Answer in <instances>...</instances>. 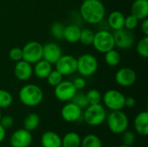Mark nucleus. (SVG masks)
<instances>
[{
  "label": "nucleus",
  "instance_id": "5701e85b",
  "mask_svg": "<svg viewBox=\"0 0 148 147\" xmlns=\"http://www.w3.org/2000/svg\"><path fill=\"white\" fill-rule=\"evenodd\" d=\"M82 139L77 133H67L62 138V147H80Z\"/></svg>",
  "mask_w": 148,
  "mask_h": 147
},
{
  "label": "nucleus",
  "instance_id": "dca6fc26",
  "mask_svg": "<svg viewBox=\"0 0 148 147\" xmlns=\"http://www.w3.org/2000/svg\"><path fill=\"white\" fill-rule=\"evenodd\" d=\"M14 75L19 81H29L33 75L32 64L27 62L24 60H21L16 62L14 67Z\"/></svg>",
  "mask_w": 148,
  "mask_h": 147
},
{
  "label": "nucleus",
  "instance_id": "0eeeda50",
  "mask_svg": "<svg viewBox=\"0 0 148 147\" xmlns=\"http://www.w3.org/2000/svg\"><path fill=\"white\" fill-rule=\"evenodd\" d=\"M126 96L116 89L108 90L102 96L104 106L111 111L122 110L125 107Z\"/></svg>",
  "mask_w": 148,
  "mask_h": 147
},
{
  "label": "nucleus",
  "instance_id": "bb28decb",
  "mask_svg": "<svg viewBox=\"0 0 148 147\" xmlns=\"http://www.w3.org/2000/svg\"><path fill=\"white\" fill-rule=\"evenodd\" d=\"M94 36H95V32L92 29H90L88 28L82 29L79 42H81L82 44L86 45V46L92 45Z\"/></svg>",
  "mask_w": 148,
  "mask_h": 147
},
{
  "label": "nucleus",
  "instance_id": "c756f323",
  "mask_svg": "<svg viewBox=\"0 0 148 147\" xmlns=\"http://www.w3.org/2000/svg\"><path fill=\"white\" fill-rule=\"evenodd\" d=\"M136 51L140 56L143 58L148 57V36H144L136 44Z\"/></svg>",
  "mask_w": 148,
  "mask_h": 147
},
{
  "label": "nucleus",
  "instance_id": "2eb2a0df",
  "mask_svg": "<svg viewBox=\"0 0 148 147\" xmlns=\"http://www.w3.org/2000/svg\"><path fill=\"white\" fill-rule=\"evenodd\" d=\"M62 55V50L57 43L49 42L42 45V59L50 64H55Z\"/></svg>",
  "mask_w": 148,
  "mask_h": 147
},
{
  "label": "nucleus",
  "instance_id": "20e7f679",
  "mask_svg": "<svg viewBox=\"0 0 148 147\" xmlns=\"http://www.w3.org/2000/svg\"><path fill=\"white\" fill-rule=\"evenodd\" d=\"M106 120L110 132L114 134H121L127 130L129 126L128 117L122 110L112 111Z\"/></svg>",
  "mask_w": 148,
  "mask_h": 147
},
{
  "label": "nucleus",
  "instance_id": "a19ab883",
  "mask_svg": "<svg viewBox=\"0 0 148 147\" xmlns=\"http://www.w3.org/2000/svg\"><path fill=\"white\" fill-rule=\"evenodd\" d=\"M5 136H6V130L0 125V143L3 141V139H5Z\"/></svg>",
  "mask_w": 148,
  "mask_h": 147
},
{
  "label": "nucleus",
  "instance_id": "9d476101",
  "mask_svg": "<svg viewBox=\"0 0 148 147\" xmlns=\"http://www.w3.org/2000/svg\"><path fill=\"white\" fill-rule=\"evenodd\" d=\"M56 70L63 76L74 75L77 71V58L71 55H62L55 63Z\"/></svg>",
  "mask_w": 148,
  "mask_h": 147
},
{
  "label": "nucleus",
  "instance_id": "a878e982",
  "mask_svg": "<svg viewBox=\"0 0 148 147\" xmlns=\"http://www.w3.org/2000/svg\"><path fill=\"white\" fill-rule=\"evenodd\" d=\"M80 147H102V142L97 135L90 133L82 139Z\"/></svg>",
  "mask_w": 148,
  "mask_h": 147
},
{
  "label": "nucleus",
  "instance_id": "393cba45",
  "mask_svg": "<svg viewBox=\"0 0 148 147\" xmlns=\"http://www.w3.org/2000/svg\"><path fill=\"white\" fill-rule=\"evenodd\" d=\"M105 62L110 67H117L121 61V54L118 50L113 49L107 53H105Z\"/></svg>",
  "mask_w": 148,
  "mask_h": 147
},
{
  "label": "nucleus",
  "instance_id": "ea45409f",
  "mask_svg": "<svg viewBox=\"0 0 148 147\" xmlns=\"http://www.w3.org/2000/svg\"><path fill=\"white\" fill-rule=\"evenodd\" d=\"M141 21H142V23H141V26H140V28H141V31H142V33H143L146 36H148V18H146V19L141 20Z\"/></svg>",
  "mask_w": 148,
  "mask_h": 147
},
{
  "label": "nucleus",
  "instance_id": "72a5a7b5",
  "mask_svg": "<svg viewBox=\"0 0 148 147\" xmlns=\"http://www.w3.org/2000/svg\"><path fill=\"white\" fill-rule=\"evenodd\" d=\"M122 134V143L123 145H126V146H132L136 139V137H135V134L134 133H133L132 131H128V130H126L124 133H121Z\"/></svg>",
  "mask_w": 148,
  "mask_h": 147
},
{
  "label": "nucleus",
  "instance_id": "39448f33",
  "mask_svg": "<svg viewBox=\"0 0 148 147\" xmlns=\"http://www.w3.org/2000/svg\"><path fill=\"white\" fill-rule=\"evenodd\" d=\"M92 45L99 53L105 54L115 48L113 33L107 29H101L95 33Z\"/></svg>",
  "mask_w": 148,
  "mask_h": 147
},
{
  "label": "nucleus",
  "instance_id": "f8f14e48",
  "mask_svg": "<svg viewBox=\"0 0 148 147\" xmlns=\"http://www.w3.org/2000/svg\"><path fill=\"white\" fill-rule=\"evenodd\" d=\"M136 81L137 74L131 68H121L115 74V81L121 87H131L136 82Z\"/></svg>",
  "mask_w": 148,
  "mask_h": 147
},
{
  "label": "nucleus",
  "instance_id": "473e14b6",
  "mask_svg": "<svg viewBox=\"0 0 148 147\" xmlns=\"http://www.w3.org/2000/svg\"><path fill=\"white\" fill-rule=\"evenodd\" d=\"M71 101L73 103H75V105H77L78 107H80L82 109H85L89 104L86 96V94L82 93V92H76V94H75V96L73 97V99L71 100Z\"/></svg>",
  "mask_w": 148,
  "mask_h": 147
},
{
  "label": "nucleus",
  "instance_id": "6e6552de",
  "mask_svg": "<svg viewBox=\"0 0 148 147\" xmlns=\"http://www.w3.org/2000/svg\"><path fill=\"white\" fill-rule=\"evenodd\" d=\"M23 50V60L30 64H35L42 59V44L36 41L27 42Z\"/></svg>",
  "mask_w": 148,
  "mask_h": 147
},
{
  "label": "nucleus",
  "instance_id": "6ab92c4d",
  "mask_svg": "<svg viewBox=\"0 0 148 147\" xmlns=\"http://www.w3.org/2000/svg\"><path fill=\"white\" fill-rule=\"evenodd\" d=\"M41 145L42 147H62V138L55 132L47 131L41 136Z\"/></svg>",
  "mask_w": 148,
  "mask_h": 147
},
{
  "label": "nucleus",
  "instance_id": "f03ea898",
  "mask_svg": "<svg viewBox=\"0 0 148 147\" xmlns=\"http://www.w3.org/2000/svg\"><path fill=\"white\" fill-rule=\"evenodd\" d=\"M22 104L26 107H33L42 103L44 94L42 89L36 84H26L21 88L18 94Z\"/></svg>",
  "mask_w": 148,
  "mask_h": 147
},
{
  "label": "nucleus",
  "instance_id": "a211bd4d",
  "mask_svg": "<svg viewBox=\"0 0 148 147\" xmlns=\"http://www.w3.org/2000/svg\"><path fill=\"white\" fill-rule=\"evenodd\" d=\"M131 15L139 21L148 17V0H134L131 6Z\"/></svg>",
  "mask_w": 148,
  "mask_h": 147
},
{
  "label": "nucleus",
  "instance_id": "423d86ee",
  "mask_svg": "<svg viewBox=\"0 0 148 147\" xmlns=\"http://www.w3.org/2000/svg\"><path fill=\"white\" fill-rule=\"evenodd\" d=\"M99 63L96 57L92 54H83L77 58V71L82 77H89L95 75Z\"/></svg>",
  "mask_w": 148,
  "mask_h": 147
},
{
  "label": "nucleus",
  "instance_id": "f257e3e1",
  "mask_svg": "<svg viewBox=\"0 0 148 147\" xmlns=\"http://www.w3.org/2000/svg\"><path fill=\"white\" fill-rule=\"evenodd\" d=\"M82 20L89 24H98L106 15V8L101 0H84L79 9Z\"/></svg>",
  "mask_w": 148,
  "mask_h": 147
},
{
  "label": "nucleus",
  "instance_id": "4468645a",
  "mask_svg": "<svg viewBox=\"0 0 148 147\" xmlns=\"http://www.w3.org/2000/svg\"><path fill=\"white\" fill-rule=\"evenodd\" d=\"M31 143V133L24 128L15 131L10 138V144L11 147H29Z\"/></svg>",
  "mask_w": 148,
  "mask_h": 147
},
{
  "label": "nucleus",
  "instance_id": "7ed1b4c3",
  "mask_svg": "<svg viewBox=\"0 0 148 147\" xmlns=\"http://www.w3.org/2000/svg\"><path fill=\"white\" fill-rule=\"evenodd\" d=\"M82 117L88 125L91 126H98L106 120L107 111L105 107L101 103L88 105L82 113Z\"/></svg>",
  "mask_w": 148,
  "mask_h": 147
},
{
  "label": "nucleus",
  "instance_id": "ddd939ff",
  "mask_svg": "<svg viewBox=\"0 0 148 147\" xmlns=\"http://www.w3.org/2000/svg\"><path fill=\"white\" fill-rule=\"evenodd\" d=\"M82 109L73 103L72 101L67 102L61 110L62 118L67 122H76L82 117Z\"/></svg>",
  "mask_w": 148,
  "mask_h": 147
},
{
  "label": "nucleus",
  "instance_id": "9b49d317",
  "mask_svg": "<svg viewBox=\"0 0 148 147\" xmlns=\"http://www.w3.org/2000/svg\"><path fill=\"white\" fill-rule=\"evenodd\" d=\"M77 90L75 88L74 84L70 81H62L58 85L55 87L54 94L55 97L62 102L71 101Z\"/></svg>",
  "mask_w": 148,
  "mask_h": 147
},
{
  "label": "nucleus",
  "instance_id": "7c9ffc66",
  "mask_svg": "<svg viewBox=\"0 0 148 147\" xmlns=\"http://www.w3.org/2000/svg\"><path fill=\"white\" fill-rule=\"evenodd\" d=\"M86 96H87L89 105L99 104V103H101V101L102 100V95H101V92L95 88L88 90L86 94Z\"/></svg>",
  "mask_w": 148,
  "mask_h": 147
},
{
  "label": "nucleus",
  "instance_id": "2f4dec72",
  "mask_svg": "<svg viewBox=\"0 0 148 147\" xmlns=\"http://www.w3.org/2000/svg\"><path fill=\"white\" fill-rule=\"evenodd\" d=\"M46 80L49 86L55 88L56 85H58L61 81H63V75L61 73H59L57 70L55 69L49 73V75L47 76Z\"/></svg>",
  "mask_w": 148,
  "mask_h": 147
},
{
  "label": "nucleus",
  "instance_id": "b1692460",
  "mask_svg": "<svg viewBox=\"0 0 148 147\" xmlns=\"http://www.w3.org/2000/svg\"><path fill=\"white\" fill-rule=\"evenodd\" d=\"M40 124V117L37 113H30L23 120V128L29 132L35 131Z\"/></svg>",
  "mask_w": 148,
  "mask_h": 147
},
{
  "label": "nucleus",
  "instance_id": "58836bf2",
  "mask_svg": "<svg viewBox=\"0 0 148 147\" xmlns=\"http://www.w3.org/2000/svg\"><path fill=\"white\" fill-rule=\"evenodd\" d=\"M136 105V101L134 98L129 96V97H126L125 99V107H134V106Z\"/></svg>",
  "mask_w": 148,
  "mask_h": 147
},
{
  "label": "nucleus",
  "instance_id": "aec40b11",
  "mask_svg": "<svg viewBox=\"0 0 148 147\" xmlns=\"http://www.w3.org/2000/svg\"><path fill=\"white\" fill-rule=\"evenodd\" d=\"M53 70L52 64L48 62L47 61L42 59L34 64L33 68V75H35L38 79L44 80L49 75V73Z\"/></svg>",
  "mask_w": 148,
  "mask_h": 147
},
{
  "label": "nucleus",
  "instance_id": "4c0bfd02",
  "mask_svg": "<svg viewBox=\"0 0 148 147\" xmlns=\"http://www.w3.org/2000/svg\"><path fill=\"white\" fill-rule=\"evenodd\" d=\"M75 88H76L77 91L79 90H82L83 88H85L86 87V80L84 77H77L74 80V81H72Z\"/></svg>",
  "mask_w": 148,
  "mask_h": 147
},
{
  "label": "nucleus",
  "instance_id": "4be33fe9",
  "mask_svg": "<svg viewBox=\"0 0 148 147\" xmlns=\"http://www.w3.org/2000/svg\"><path fill=\"white\" fill-rule=\"evenodd\" d=\"M82 29L76 24H69L65 26L63 31V39L69 43L79 42Z\"/></svg>",
  "mask_w": 148,
  "mask_h": 147
},
{
  "label": "nucleus",
  "instance_id": "412c9836",
  "mask_svg": "<svg viewBox=\"0 0 148 147\" xmlns=\"http://www.w3.org/2000/svg\"><path fill=\"white\" fill-rule=\"evenodd\" d=\"M125 17L126 16L122 12L119 10H114L108 16V24L114 31L118 30L124 28Z\"/></svg>",
  "mask_w": 148,
  "mask_h": 147
},
{
  "label": "nucleus",
  "instance_id": "79ce46f5",
  "mask_svg": "<svg viewBox=\"0 0 148 147\" xmlns=\"http://www.w3.org/2000/svg\"><path fill=\"white\" fill-rule=\"evenodd\" d=\"M119 147H132V146H126V145H123V144H122L121 146H120Z\"/></svg>",
  "mask_w": 148,
  "mask_h": 147
},
{
  "label": "nucleus",
  "instance_id": "37998d69",
  "mask_svg": "<svg viewBox=\"0 0 148 147\" xmlns=\"http://www.w3.org/2000/svg\"><path fill=\"white\" fill-rule=\"evenodd\" d=\"M1 117H2V113H1V110H0V119H1Z\"/></svg>",
  "mask_w": 148,
  "mask_h": 147
},
{
  "label": "nucleus",
  "instance_id": "f3484780",
  "mask_svg": "<svg viewBox=\"0 0 148 147\" xmlns=\"http://www.w3.org/2000/svg\"><path fill=\"white\" fill-rule=\"evenodd\" d=\"M134 126L136 133L143 137L148 135V113L142 111L139 113L134 121Z\"/></svg>",
  "mask_w": 148,
  "mask_h": 147
},
{
  "label": "nucleus",
  "instance_id": "f704fd0d",
  "mask_svg": "<svg viewBox=\"0 0 148 147\" xmlns=\"http://www.w3.org/2000/svg\"><path fill=\"white\" fill-rule=\"evenodd\" d=\"M139 24V20L134 16L133 15H129L125 17V22H124V28L129 29V30H134V29L137 28Z\"/></svg>",
  "mask_w": 148,
  "mask_h": 147
},
{
  "label": "nucleus",
  "instance_id": "1a4fd4ad",
  "mask_svg": "<svg viewBox=\"0 0 148 147\" xmlns=\"http://www.w3.org/2000/svg\"><path fill=\"white\" fill-rule=\"evenodd\" d=\"M113 36L114 39V45L120 49H128L134 44L135 36L133 30L122 28L118 30H114Z\"/></svg>",
  "mask_w": 148,
  "mask_h": 147
},
{
  "label": "nucleus",
  "instance_id": "c9c22d12",
  "mask_svg": "<svg viewBox=\"0 0 148 147\" xmlns=\"http://www.w3.org/2000/svg\"><path fill=\"white\" fill-rule=\"evenodd\" d=\"M9 57L13 62H19L23 60V50L19 47H14L9 51Z\"/></svg>",
  "mask_w": 148,
  "mask_h": 147
},
{
  "label": "nucleus",
  "instance_id": "e433bc0d",
  "mask_svg": "<svg viewBox=\"0 0 148 147\" xmlns=\"http://www.w3.org/2000/svg\"><path fill=\"white\" fill-rule=\"evenodd\" d=\"M0 125L6 130V129H10L12 127V126L14 125V119L12 116L10 115H2L1 119H0Z\"/></svg>",
  "mask_w": 148,
  "mask_h": 147
},
{
  "label": "nucleus",
  "instance_id": "c85d7f7f",
  "mask_svg": "<svg viewBox=\"0 0 148 147\" xmlns=\"http://www.w3.org/2000/svg\"><path fill=\"white\" fill-rule=\"evenodd\" d=\"M13 102L12 94L4 89H0V109L7 108L11 106Z\"/></svg>",
  "mask_w": 148,
  "mask_h": 147
},
{
  "label": "nucleus",
  "instance_id": "cd10ccee",
  "mask_svg": "<svg viewBox=\"0 0 148 147\" xmlns=\"http://www.w3.org/2000/svg\"><path fill=\"white\" fill-rule=\"evenodd\" d=\"M64 24L60 22H55L50 26V33L52 36L56 40L63 39V31H64Z\"/></svg>",
  "mask_w": 148,
  "mask_h": 147
}]
</instances>
